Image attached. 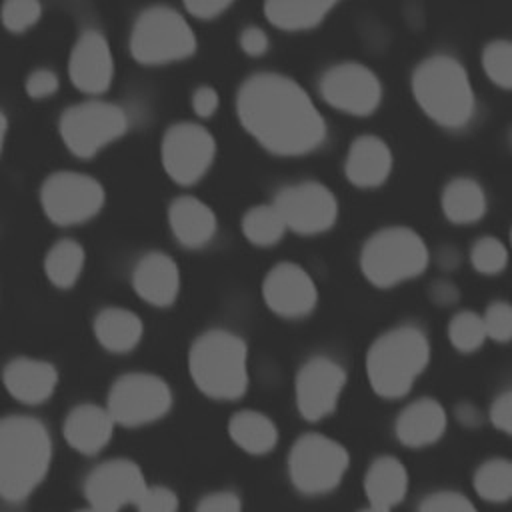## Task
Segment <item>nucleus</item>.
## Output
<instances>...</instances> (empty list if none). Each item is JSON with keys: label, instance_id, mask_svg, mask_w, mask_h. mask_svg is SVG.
<instances>
[{"label": "nucleus", "instance_id": "obj_43", "mask_svg": "<svg viewBox=\"0 0 512 512\" xmlns=\"http://www.w3.org/2000/svg\"><path fill=\"white\" fill-rule=\"evenodd\" d=\"M270 46L268 34L260 26H246L240 32V48L248 56H262Z\"/></svg>", "mask_w": 512, "mask_h": 512}, {"label": "nucleus", "instance_id": "obj_49", "mask_svg": "<svg viewBox=\"0 0 512 512\" xmlns=\"http://www.w3.org/2000/svg\"><path fill=\"white\" fill-rule=\"evenodd\" d=\"M78 512H104V510H98V508H92V506H88V508H82V510H78Z\"/></svg>", "mask_w": 512, "mask_h": 512}, {"label": "nucleus", "instance_id": "obj_40", "mask_svg": "<svg viewBox=\"0 0 512 512\" xmlns=\"http://www.w3.org/2000/svg\"><path fill=\"white\" fill-rule=\"evenodd\" d=\"M58 76L50 68H36L26 78V94L30 98H46L58 90Z\"/></svg>", "mask_w": 512, "mask_h": 512}, {"label": "nucleus", "instance_id": "obj_38", "mask_svg": "<svg viewBox=\"0 0 512 512\" xmlns=\"http://www.w3.org/2000/svg\"><path fill=\"white\" fill-rule=\"evenodd\" d=\"M418 512H476V508L464 494L442 490V492L428 494L420 502Z\"/></svg>", "mask_w": 512, "mask_h": 512}, {"label": "nucleus", "instance_id": "obj_4", "mask_svg": "<svg viewBox=\"0 0 512 512\" xmlns=\"http://www.w3.org/2000/svg\"><path fill=\"white\" fill-rule=\"evenodd\" d=\"M430 360V342L416 324H400L382 332L368 348L366 374L382 398H402Z\"/></svg>", "mask_w": 512, "mask_h": 512}, {"label": "nucleus", "instance_id": "obj_36", "mask_svg": "<svg viewBox=\"0 0 512 512\" xmlns=\"http://www.w3.org/2000/svg\"><path fill=\"white\" fill-rule=\"evenodd\" d=\"M486 338L494 342L512 340V304L506 300H494L486 306L482 314Z\"/></svg>", "mask_w": 512, "mask_h": 512}, {"label": "nucleus", "instance_id": "obj_50", "mask_svg": "<svg viewBox=\"0 0 512 512\" xmlns=\"http://www.w3.org/2000/svg\"><path fill=\"white\" fill-rule=\"evenodd\" d=\"M362 512H378V510H372V508H366V510H362Z\"/></svg>", "mask_w": 512, "mask_h": 512}, {"label": "nucleus", "instance_id": "obj_17", "mask_svg": "<svg viewBox=\"0 0 512 512\" xmlns=\"http://www.w3.org/2000/svg\"><path fill=\"white\" fill-rule=\"evenodd\" d=\"M262 298L274 314L302 318L316 308L318 288L300 264L278 262L262 280Z\"/></svg>", "mask_w": 512, "mask_h": 512}, {"label": "nucleus", "instance_id": "obj_37", "mask_svg": "<svg viewBox=\"0 0 512 512\" xmlns=\"http://www.w3.org/2000/svg\"><path fill=\"white\" fill-rule=\"evenodd\" d=\"M42 6L34 0H12L0 8V18L10 32H24L38 22Z\"/></svg>", "mask_w": 512, "mask_h": 512}, {"label": "nucleus", "instance_id": "obj_44", "mask_svg": "<svg viewBox=\"0 0 512 512\" xmlns=\"http://www.w3.org/2000/svg\"><path fill=\"white\" fill-rule=\"evenodd\" d=\"M232 6V2H224V0H192L184 4V10L200 20H214L220 14H224L228 8Z\"/></svg>", "mask_w": 512, "mask_h": 512}, {"label": "nucleus", "instance_id": "obj_33", "mask_svg": "<svg viewBox=\"0 0 512 512\" xmlns=\"http://www.w3.org/2000/svg\"><path fill=\"white\" fill-rule=\"evenodd\" d=\"M448 340L460 352H474L486 340L482 316L472 310L456 312L448 322Z\"/></svg>", "mask_w": 512, "mask_h": 512}, {"label": "nucleus", "instance_id": "obj_20", "mask_svg": "<svg viewBox=\"0 0 512 512\" xmlns=\"http://www.w3.org/2000/svg\"><path fill=\"white\" fill-rule=\"evenodd\" d=\"M392 170V152L388 144L374 134L356 136L344 158L346 178L358 188L380 186Z\"/></svg>", "mask_w": 512, "mask_h": 512}, {"label": "nucleus", "instance_id": "obj_8", "mask_svg": "<svg viewBox=\"0 0 512 512\" xmlns=\"http://www.w3.org/2000/svg\"><path fill=\"white\" fill-rule=\"evenodd\" d=\"M350 464L348 450L318 432L302 434L290 448L288 472L302 494H326L334 490Z\"/></svg>", "mask_w": 512, "mask_h": 512}, {"label": "nucleus", "instance_id": "obj_3", "mask_svg": "<svg viewBox=\"0 0 512 512\" xmlns=\"http://www.w3.org/2000/svg\"><path fill=\"white\" fill-rule=\"evenodd\" d=\"M422 112L438 126L460 130L476 114V96L462 62L450 54H432L418 62L410 78Z\"/></svg>", "mask_w": 512, "mask_h": 512}, {"label": "nucleus", "instance_id": "obj_7", "mask_svg": "<svg viewBox=\"0 0 512 512\" xmlns=\"http://www.w3.org/2000/svg\"><path fill=\"white\" fill-rule=\"evenodd\" d=\"M196 36L188 20L170 6H150L134 22L130 52L142 64H168L192 56Z\"/></svg>", "mask_w": 512, "mask_h": 512}, {"label": "nucleus", "instance_id": "obj_45", "mask_svg": "<svg viewBox=\"0 0 512 512\" xmlns=\"http://www.w3.org/2000/svg\"><path fill=\"white\" fill-rule=\"evenodd\" d=\"M220 98L212 86H198L192 94V108L200 118H210L218 110Z\"/></svg>", "mask_w": 512, "mask_h": 512}, {"label": "nucleus", "instance_id": "obj_18", "mask_svg": "<svg viewBox=\"0 0 512 512\" xmlns=\"http://www.w3.org/2000/svg\"><path fill=\"white\" fill-rule=\"evenodd\" d=\"M68 72L72 84L86 94H102L114 78V56L98 30H84L72 46Z\"/></svg>", "mask_w": 512, "mask_h": 512}, {"label": "nucleus", "instance_id": "obj_42", "mask_svg": "<svg viewBox=\"0 0 512 512\" xmlns=\"http://www.w3.org/2000/svg\"><path fill=\"white\" fill-rule=\"evenodd\" d=\"M490 420L498 430L512 434V388L494 398L490 406Z\"/></svg>", "mask_w": 512, "mask_h": 512}, {"label": "nucleus", "instance_id": "obj_41", "mask_svg": "<svg viewBox=\"0 0 512 512\" xmlns=\"http://www.w3.org/2000/svg\"><path fill=\"white\" fill-rule=\"evenodd\" d=\"M196 512H242V502L234 492H212L198 502Z\"/></svg>", "mask_w": 512, "mask_h": 512}, {"label": "nucleus", "instance_id": "obj_2", "mask_svg": "<svg viewBox=\"0 0 512 512\" xmlns=\"http://www.w3.org/2000/svg\"><path fill=\"white\" fill-rule=\"evenodd\" d=\"M50 460L52 440L38 418H0V498L24 502L48 474Z\"/></svg>", "mask_w": 512, "mask_h": 512}, {"label": "nucleus", "instance_id": "obj_6", "mask_svg": "<svg viewBox=\"0 0 512 512\" xmlns=\"http://www.w3.org/2000/svg\"><path fill=\"white\" fill-rule=\"evenodd\" d=\"M428 246L408 226L376 230L360 250V268L366 280L378 288H390L416 278L428 266Z\"/></svg>", "mask_w": 512, "mask_h": 512}, {"label": "nucleus", "instance_id": "obj_27", "mask_svg": "<svg viewBox=\"0 0 512 512\" xmlns=\"http://www.w3.org/2000/svg\"><path fill=\"white\" fill-rule=\"evenodd\" d=\"M442 212L454 224H472L486 214V192L478 180L452 178L442 190Z\"/></svg>", "mask_w": 512, "mask_h": 512}, {"label": "nucleus", "instance_id": "obj_11", "mask_svg": "<svg viewBox=\"0 0 512 512\" xmlns=\"http://www.w3.org/2000/svg\"><path fill=\"white\" fill-rule=\"evenodd\" d=\"M40 202L54 224H82L100 212L104 204V188L88 174L62 170L44 180Z\"/></svg>", "mask_w": 512, "mask_h": 512}, {"label": "nucleus", "instance_id": "obj_23", "mask_svg": "<svg viewBox=\"0 0 512 512\" xmlns=\"http://www.w3.org/2000/svg\"><path fill=\"white\" fill-rule=\"evenodd\" d=\"M446 430V410L434 398H418L398 414L396 438L412 448L434 444Z\"/></svg>", "mask_w": 512, "mask_h": 512}, {"label": "nucleus", "instance_id": "obj_24", "mask_svg": "<svg viewBox=\"0 0 512 512\" xmlns=\"http://www.w3.org/2000/svg\"><path fill=\"white\" fill-rule=\"evenodd\" d=\"M168 222L176 240L186 248L206 246L218 230L212 208L194 196H178L168 208Z\"/></svg>", "mask_w": 512, "mask_h": 512}, {"label": "nucleus", "instance_id": "obj_29", "mask_svg": "<svg viewBox=\"0 0 512 512\" xmlns=\"http://www.w3.org/2000/svg\"><path fill=\"white\" fill-rule=\"evenodd\" d=\"M336 6V2H266L264 4V16L266 20L288 32L298 30H310L318 26L330 10Z\"/></svg>", "mask_w": 512, "mask_h": 512}, {"label": "nucleus", "instance_id": "obj_30", "mask_svg": "<svg viewBox=\"0 0 512 512\" xmlns=\"http://www.w3.org/2000/svg\"><path fill=\"white\" fill-rule=\"evenodd\" d=\"M84 260V248L72 238H62L46 252L44 272L54 286L70 288L80 278L84 270Z\"/></svg>", "mask_w": 512, "mask_h": 512}, {"label": "nucleus", "instance_id": "obj_10", "mask_svg": "<svg viewBox=\"0 0 512 512\" xmlns=\"http://www.w3.org/2000/svg\"><path fill=\"white\" fill-rule=\"evenodd\" d=\"M172 406V390L156 374L130 372L120 376L110 392L106 410L120 426H142L162 418Z\"/></svg>", "mask_w": 512, "mask_h": 512}, {"label": "nucleus", "instance_id": "obj_28", "mask_svg": "<svg viewBox=\"0 0 512 512\" xmlns=\"http://www.w3.org/2000/svg\"><path fill=\"white\" fill-rule=\"evenodd\" d=\"M228 434L248 454H266L278 442L276 424L258 410H240L228 422Z\"/></svg>", "mask_w": 512, "mask_h": 512}, {"label": "nucleus", "instance_id": "obj_34", "mask_svg": "<svg viewBox=\"0 0 512 512\" xmlns=\"http://www.w3.org/2000/svg\"><path fill=\"white\" fill-rule=\"evenodd\" d=\"M482 68L500 88H512V40H492L482 50Z\"/></svg>", "mask_w": 512, "mask_h": 512}, {"label": "nucleus", "instance_id": "obj_19", "mask_svg": "<svg viewBox=\"0 0 512 512\" xmlns=\"http://www.w3.org/2000/svg\"><path fill=\"white\" fill-rule=\"evenodd\" d=\"M136 294L152 306H170L180 290L178 264L164 252L144 254L132 272Z\"/></svg>", "mask_w": 512, "mask_h": 512}, {"label": "nucleus", "instance_id": "obj_51", "mask_svg": "<svg viewBox=\"0 0 512 512\" xmlns=\"http://www.w3.org/2000/svg\"><path fill=\"white\" fill-rule=\"evenodd\" d=\"M510 244H512V230H510Z\"/></svg>", "mask_w": 512, "mask_h": 512}, {"label": "nucleus", "instance_id": "obj_39", "mask_svg": "<svg viewBox=\"0 0 512 512\" xmlns=\"http://www.w3.org/2000/svg\"><path fill=\"white\" fill-rule=\"evenodd\" d=\"M134 506L138 512H178V496L166 486H146Z\"/></svg>", "mask_w": 512, "mask_h": 512}, {"label": "nucleus", "instance_id": "obj_5", "mask_svg": "<svg viewBox=\"0 0 512 512\" xmlns=\"http://www.w3.org/2000/svg\"><path fill=\"white\" fill-rule=\"evenodd\" d=\"M190 376L214 400H236L248 388V346L224 328L200 334L188 354Z\"/></svg>", "mask_w": 512, "mask_h": 512}, {"label": "nucleus", "instance_id": "obj_1", "mask_svg": "<svg viewBox=\"0 0 512 512\" xmlns=\"http://www.w3.org/2000/svg\"><path fill=\"white\" fill-rule=\"evenodd\" d=\"M236 112L244 130L276 156L314 152L328 134L310 94L280 72L250 74L238 88Z\"/></svg>", "mask_w": 512, "mask_h": 512}, {"label": "nucleus", "instance_id": "obj_46", "mask_svg": "<svg viewBox=\"0 0 512 512\" xmlns=\"http://www.w3.org/2000/svg\"><path fill=\"white\" fill-rule=\"evenodd\" d=\"M430 298H432L436 304H442V306L454 304V302L458 300V286H454V284L448 282V280H436V282L430 286Z\"/></svg>", "mask_w": 512, "mask_h": 512}, {"label": "nucleus", "instance_id": "obj_47", "mask_svg": "<svg viewBox=\"0 0 512 512\" xmlns=\"http://www.w3.org/2000/svg\"><path fill=\"white\" fill-rule=\"evenodd\" d=\"M456 414H458V420H460L464 426H478V424L482 422V416H480V412L476 410V406L466 404V402L456 408Z\"/></svg>", "mask_w": 512, "mask_h": 512}, {"label": "nucleus", "instance_id": "obj_16", "mask_svg": "<svg viewBox=\"0 0 512 512\" xmlns=\"http://www.w3.org/2000/svg\"><path fill=\"white\" fill-rule=\"evenodd\" d=\"M146 486L144 472L136 462L128 458H112L92 468L86 476L84 496L92 508L118 512L124 506H134Z\"/></svg>", "mask_w": 512, "mask_h": 512}, {"label": "nucleus", "instance_id": "obj_14", "mask_svg": "<svg viewBox=\"0 0 512 512\" xmlns=\"http://www.w3.org/2000/svg\"><path fill=\"white\" fill-rule=\"evenodd\" d=\"M318 90L332 108L352 116L372 114L382 100V84L376 72L352 60L326 68L318 80Z\"/></svg>", "mask_w": 512, "mask_h": 512}, {"label": "nucleus", "instance_id": "obj_22", "mask_svg": "<svg viewBox=\"0 0 512 512\" xmlns=\"http://www.w3.org/2000/svg\"><path fill=\"white\" fill-rule=\"evenodd\" d=\"M114 426L106 406L78 404L64 420V436L76 452L92 456L112 440Z\"/></svg>", "mask_w": 512, "mask_h": 512}, {"label": "nucleus", "instance_id": "obj_15", "mask_svg": "<svg viewBox=\"0 0 512 512\" xmlns=\"http://www.w3.org/2000/svg\"><path fill=\"white\" fill-rule=\"evenodd\" d=\"M346 384L344 368L330 356H310L294 380L298 412L310 420H322L334 412Z\"/></svg>", "mask_w": 512, "mask_h": 512}, {"label": "nucleus", "instance_id": "obj_21", "mask_svg": "<svg viewBox=\"0 0 512 512\" xmlns=\"http://www.w3.org/2000/svg\"><path fill=\"white\" fill-rule=\"evenodd\" d=\"M2 380L10 396L16 400L24 404H42L54 394L58 372L46 360L20 356L6 364Z\"/></svg>", "mask_w": 512, "mask_h": 512}, {"label": "nucleus", "instance_id": "obj_9", "mask_svg": "<svg viewBox=\"0 0 512 512\" xmlns=\"http://www.w3.org/2000/svg\"><path fill=\"white\" fill-rule=\"evenodd\" d=\"M58 128L72 154L90 158L128 130V116L118 104L86 100L66 108L60 116Z\"/></svg>", "mask_w": 512, "mask_h": 512}, {"label": "nucleus", "instance_id": "obj_31", "mask_svg": "<svg viewBox=\"0 0 512 512\" xmlns=\"http://www.w3.org/2000/svg\"><path fill=\"white\" fill-rule=\"evenodd\" d=\"M240 226L246 240L256 246H272L286 232V224L272 204H258L246 210Z\"/></svg>", "mask_w": 512, "mask_h": 512}, {"label": "nucleus", "instance_id": "obj_13", "mask_svg": "<svg viewBox=\"0 0 512 512\" xmlns=\"http://www.w3.org/2000/svg\"><path fill=\"white\" fill-rule=\"evenodd\" d=\"M160 156L166 174L174 182L190 186L198 182L212 166L216 156V140L204 126L196 122H178L164 132Z\"/></svg>", "mask_w": 512, "mask_h": 512}, {"label": "nucleus", "instance_id": "obj_32", "mask_svg": "<svg viewBox=\"0 0 512 512\" xmlns=\"http://www.w3.org/2000/svg\"><path fill=\"white\" fill-rule=\"evenodd\" d=\"M474 488L488 502H506L512 498V460L492 458L474 472Z\"/></svg>", "mask_w": 512, "mask_h": 512}, {"label": "nucleus", "instance_id": "obj_48", "mask_svg": "<svg viewBox=\"0 0 512 512\" xmlns=\"http://www.w3.org/2000/svg\"><path fill=\"white\" fill-rule=\"evenodd\" d=\"M6 132H8V120H6L4 112L0 110V152H2V146H4V140H6Z\"/></svg>", "mask_w": 512, "mask_h": 512}, {"label": "nucleus", "instance_id": "obj_26", "mask_svg": "<svg viewBox=\"0 0 512 512\" xmlns=\"http://www.w3.org/2000/svg\"><path fill=\"white\" fill-rule=\"evenodd\" d=\"M142 332L140 316L128 308L110 306L94 318L96 340L110 352H130L142 340Z\"/></svg>", "mask_w": 512, "mask_h": 512}, {"label": "nucleus", "instance_id": "obj_12", "mask_svg": "<svg viewBox=\"0 0 512 512\" xmlns=\"http://www.w3.org/2000/svg\"><path fill=\"white\" fill-rule=\"evenodd\" d=\"M272 206L282 216L286 230L298 234H320L334 226L338 202L328 186L316 180H302L282 186Z\"/></svg>", "mask_w": 512, "mask_h": 512}, {"label": "nucleus", "instance_id": "obj_35", "mask_svg": "<svg viewBox=\"0 0 512 512\" xmlns=\"http://www.w3.org/2000/svg\"><path fill=\"white\" fill-rule=\"evenodd\" d=\"M470 262L480 274H498L508 264V248L496 236H482L470 248Z\"/></svg>", "mask_w": 512, "mask_h": 512}, {"label": "nucleus", "instance_id": "obj_25", "mask_svg": "<svg viewBox=\"0 0 512 512\" xmlns=\"http://www.w3.org/2000/svg\"><path fill=\"white\" fill-rule=\"evenodd\" d=\"M408 490V472L396 456L376 458L364 476V492L368 508L378 512H390L398 506Z\"/></svg>", "mask_w": 512, "mask_h": 512}]
</instances>
